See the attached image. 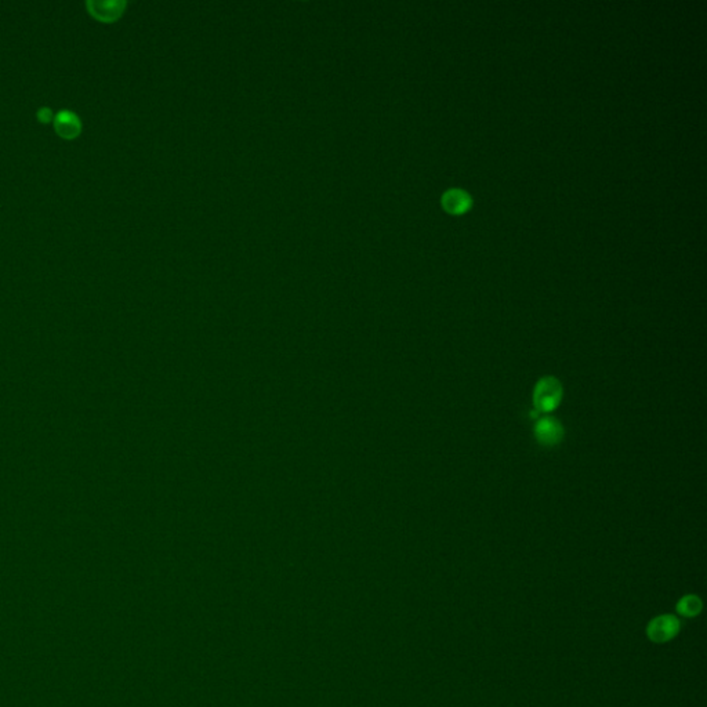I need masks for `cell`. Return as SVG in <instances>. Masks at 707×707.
Returning a JSON list of instances; mask_svg holds the SVG:
<instances>
[{
  "instance_id": "6da1fadb",
  "label": "cell",
  "mask_w": 707,
  "mask_h": 707,
  "mask_svg": "<svg viewBox=\"0 0 707 707\" xmlns=\"http://www.w3.org/2000/svg\"><path fill=\"white\" fill-rule=\"evenodd\" d=\"M562 385L558 378L546 376L541 378L534 391V405L539 414H548L558 408L562 399Z\"/></svg>"
},
{
  "instance_id": "7a4b0ae2",
  "label": "cell",
  "mask_w": 707,
  "mask_h": 707,
  "mask_svg": "<svg viewBox=\"0 0 707 707\" xmlns=\"http://www.w3.org/2000/svg\"><path fill=\"white\" fill-rule=\"evenodd\" d=\"M681 621L671 614L654 618L647 626V637L655 644H665L678 635Z\"/></svg>"
},
{
  "instance_id": "3957f363",
  "label": "cell",
  "mask_w": 707,
  "mask_h": 707,
  "mask_svg": "<svg viewBox=\"0 0 707 707\" xmlns=\"http://www.w3.org/2000/svg\"><path fill=\"white\" fill-rule=\"evenodd\" d=\"M535 437L541 447H555L564 440V427L555 417H541L535 427Z\"/></svg>"
},
{
  "instance_id": "277c9868",
  "label": "cell",
  "mask_w": 707,
  "mask_h": 707,
  "mask_svg": "<svg viewBox=\"0 0 707 707\" xmlns=\"http://www.w3.org/2000/svg\"><path fill=\"white\" fill-rule=\"evenodd\" d=\"M90 14L104 22H111L119 18L125 10V1L121 0H90L86 3Z\"/></svg>"
},
{
  "instance_id": "5b68a950",
  "label": "cell",
  "mask_w": 707,
  "mask_h": 707,
  "mask_svg": "<svg viewBox=\"0 0 707 707\" xmlns=\"http://www.w3.org/2000/svg\"><path fill=\"white\" fill-rule=\"evenodd\" d=\"M54 127L61 137L74 138L81 133V119L71 111H60L54 118Z\"/></svg>"
},
{
  "instance_id": "8992f818",
  "label": "cell",
  "mask_w": 707,
  "mask_h": 707,
  "mask_svg": "<svg viewBox=\"0 0 707 707\" xmlns=\"http://www.w3.org/2000/svg\"><path fill=\"white\" fill-rule=\"evenodd\" d=\"M442 205L449 213L461 214L471 206V198L461 190H451L444 195Z\"/></svg>"
},
{
  "instance_id": "52a82bcc",
  "label": "cell",
  "mask_w": 707,
  "mask_h": 707,
  "mask_svg": "<svg viewBox=\"0 0 707 707\" xmlns=\"http://www.w3.org/2000/svg\"><path fill=\"white\" fill-rule=\"evenodd\" d=\"M703 609L702 600L695 594H688L680 598L675 605V611L682 618H696Z\"/></svg>"
},
{
  "instance_id": "ba28073f",
  "label": "cell",
  "mask_w": 707,
  "mask_h": 707,
  "mask_svg": "<svg viewBox=\"0 0 707 707\" xmlns=\"http://www.w3.org/2000/svg\"><path fill=\"white\" fill-rule=\"evenodd\" d=\"M51 117H53V114H51V111L48 108H41L39 112H38V118L42 122H48L51 119Z\"/></svg>"
}]
</instances>
